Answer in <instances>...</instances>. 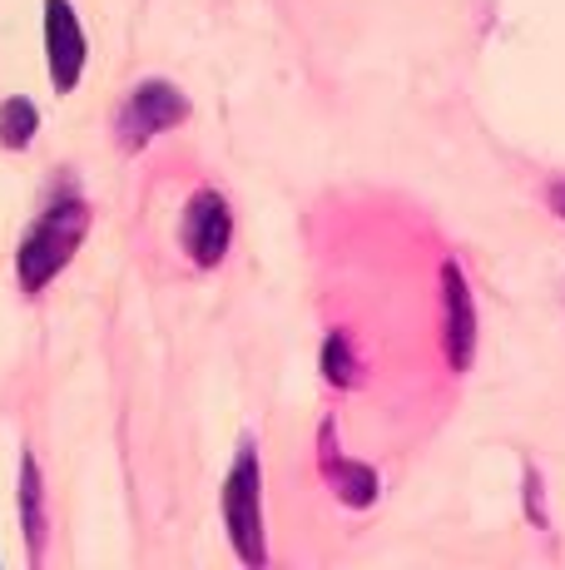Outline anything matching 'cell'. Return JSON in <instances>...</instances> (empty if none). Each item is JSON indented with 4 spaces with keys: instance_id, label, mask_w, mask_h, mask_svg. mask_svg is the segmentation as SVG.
Wrapping results in <instances>:
<instances>
[{
    "instance_id": "ba28073f",
    "label": "cell",
    "mask_w": 565,
    "mask_h": 570,
    "mask_svg": "<svg viewBox=\"0 0 565 570\" xmlns=\"http://www.w3.org/2000/svg\"><path fill=\"white\" fill-rule=\"evenodd\" d=\"M323 471H328L333 481H338V491H343V501H353V507H367V501L377 497V476L367 466H353V462H343L338 452H333V442L323 446Z\"/></svg>"
},
{
    "instance_id": "8fae6325",
    "label": "cell",
    "mask_w": 565,
    "mask_h": 570,
    "mask_svg": "<svg viewBox=\"0 0 565 570\" xmlns=\"http://www.w3.org/2000/svg\"><path fill=\"white\" fill-rule=\"evenodd\" d=\"M551 204H556V214L565 218V184H556V189H551Z\"/></svg>"
},
{
    "instance_id": "30bf717a",
    "label": "cell",
    "mask_w": 565,
    "mask_h": 570,
    "mask_svg": "<svg viewBox=\"0 0 565 570\" xmlns=\"http://www.w3.org/2000/svg\"><path fill=\"white\" fill-rule=\"evenodd\" d=\"M323 367H328V382H338V387L353 382V353H347V337L343 333L328 337V347H323Z\"/></svg>"
},
{
    "instance_id": "52a82bcc",
    "label": "cell",
    "mask_w": 565,
    "mask_h": 570,
    "mask_svg": "<svg viewBox=\"0 0 565 570\" xmlns=\"http://www.w3.org/2000/svg\"><path fill=\"white\" fill-rule=\"evenodd\" d=\"M20 531H26V551L40 566L46 556V497H40V466L36 456L20 462Z\"/></svg>"
},
{
    "instance_id": "9c48e42d",
    "label": "cell",
    "mask_w": 565,
    "mask_h": 570,
    "mask_svg": "<svg viewBox=\"0 0 565 570\" xmlns=\"http://www.w3.org/2000/svg\"><path fill=\"white\" fill-rule=\"evenodd\" d=\"M36 129H40V109L30 100L10 95V100L0 105V145L6 149H26L30 139H36Z\"/></svg>"
},
{
    "instance_id": "3957f363",
    "label": "cell",
    "mask_w": 565,
    "mask_h": 570,
    "mask_svg": "<svg viewBox=\"0 0 565 570\" xmlns=\"http://www.w3.org/2000/svg\"><path fill=\"white\" fill-rule=\"evenodd\" d=\"M184 115H189V100H184L169 80H145L125 100V109H119V145L125 149L149 145L155 135H165V129L179 125Z\"/></svg>"
},
{
    "instance_id": "5b68a950",
    "label": "cell",
    "mask_w": 565,
    "mask_h": 570,
    "mask_svg": "<svg viewBox=\"0 0 565 570\" xmlns=\"http://www.w3.org/2000/svg\"><path fill=\"white\" fill-rule=\"evenodd\" d=\"M228 238H234V214L214 189L194 194L189 208H184V248L199 268H214L228 254Z\"/></svg>"
},
{
    "instance_id": "6da1fadb",
    "label": "cell",
    "mask_w": 565,
    "mask_h": 570,
    "mask_svg": "<svg viewBox=\"0 0 565 570\" xmlns=\"http://www.w3.org/2000/svg\"><path fill=\"white\" fill-rule=\"evenodd\" d=\"M90 234V208H85L80 194H56L46 204V214L26 228L20 238V254H16V273H20V288L26 293H46L50 278L75 258V248L85 244Z\"/></svg>"
},
{
    "instance_id": "7a4b0ae2",
    "label": "cell",
    "mask_w": 565,
    "mask_h": 570,
    "mask_svg": "<svg viewBox=\"0 0 565 570\" xmlns=\"http://www.w3.org/2000/svg\"><path fill=\"white\" fill-rule=\"evenodd\" d=\"M224 521L228 541L248 566H264V501H258V452L244 446L224 481Z\"/></svg>"
},
{
    "instance_id": "277c9868",
    "label": "cell",
    "mask_w": 565,
    "mask_h": 570,
    "mask_svg": "<svg viewBox=\"0 0 565 570\" xmlns=\"http://www.w3.org/2000/svg\"><path fill=\"white\" fill-rule=\"evenodd\" d=\"M85 26L75 16L70 0H46V60H50V85L60 95H70L85 75Z\"/></svg>"
},
{
    "instance_id": "8992f818",
    "label": "cell",
    "mask_w": 565,
    "mask_h": 570,
    "mask_svg": "<svg viewBox=\"0 0 565 570\" xmlns=\"http://www.w3.org/2000/svg\"><path fill=\"white\" fill-rule=\"evenodd\" d=\"M442 303H447V357L462 372L472 363V347H476V313H472V288H466L456 263L442 268Z\"/></svg>"
}]
</instances>
